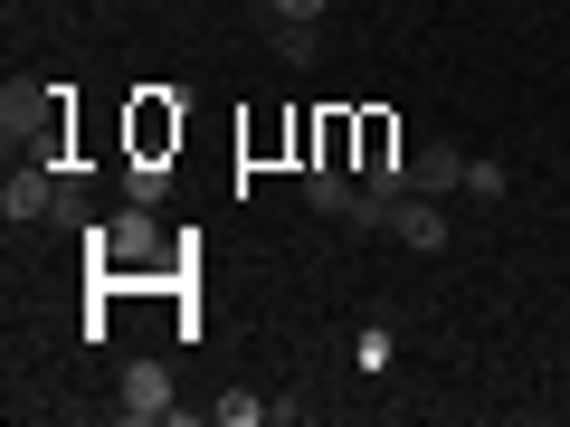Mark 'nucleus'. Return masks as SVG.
<instances>
[{"mask_svg": "<svg viewBox=\"0 0 570 427\" xmlns=\"http://www.w3.org/2000/svg\"><path fill=\"white\" fill-rule=\"evenodd\" d=\"M0 142H10V162H67V86L10 77L0 86Z\"/></svg>", "mask_w": 570, "mask_h": 427, "instance_id": "obj_1", "label": "nucleus"}, {"mask_svg": "<svg viewBox=\"0 0 570 427\" xmlns=\"http://www.w3.org/2000/svg\"><path fill=\"white\" fill-rule=\"evenodd\" d=\"M86 247H96L105 276H153V266H163V219H153L142 200H124L105 228H86Z\"/></svg>", "mask_w": 570, "mask_h": 427, "instance_id": "obj_2", "label": "nucleus"}, {"mask_svg": "<svg viewBox=\"0 0 570 427\" xmlns=\"http://www.w3.org/2000/svg\"><path fill=\"white\" fill-rule=\"evenodd\" d=\"M115 418H124V427H163V418H181V399H171V361H124V380H115Z\"/></svg>", "mask_w": 570, "mask_h": 427, "instance_id": "obj_3", "label": "nucleus"}, {"mask_svg": "<svg viewBox=\"0 0 570 427\" xmlns=\"http://www.w3.org/2000/svg\"><path fill=\"white\" fill-rule=\"evenodd\" d=\"M0 219H10V228L58 219V162H10V181H0Z\"/></svg>", "mask_w": 570, "mask_h": 427, "instance_id": "obj_4", "label": "nucleus"}, {"mask_svg": "<svg viewBox=\"0 0 570 427\" xmlns=\"http://www.w3.org/2000/svg\"><path fill=\"white\" fill-rule=\"evenodd\" d=\"M390 238H400L409 257H438V247H448V200H428V190H400V200H390Z\"/></svg>", "mask_w": 570, "mask_h": 427, "instance_id": "obj_5", "label": "nucleus"}, {"mask_svg": "<svg viewBox=\"0 0 570 427\" xmlns=\"http://www.w3.org/2000/svg\"><path fill=\"white\" fill-rule=\"evenodd\" d=\"M409 190H428V200L466 190V152H456V142H428V152H409Z\"/></svg>", "mask_w": 570, "mask_h": 427, "instance_id": "obj_6", "label": "nucleus"}, {"mask_svg": "<svg viewBox=\"0 0 570 427\" xmlns=\"http://www.w3.org/2000/svg\"><path fill=\"white\" fill-rule=\"evenodd\" d=\"M163 142H181V105H163V86H142V105H134V152L163 162Z\"/></svg>", "mask_w": 570, "mask_h": 427, "instance_id": "obj_7", "label": "nucleus"}, {"mask_svg": "<svg viewBox=\"0 0 570 427\" xmlns=\"http://www.w3.org/2000/svg\"><path fill=\"white\" fill-rule=\"evenodd\" d=\"M352 190H362V181H352V162H305V209H314V219H343Z\"/></svg>", "mask_w": 570, "mask_h": 427, "instance_id": "obj_8", "label": "nucleus"}, {"mask_svg": "<svg viewBox=\"0 0 570 427\" xmlns=\"http://www.w3.org/2000/svg\"><path fill=\"white\" fill-rule=\"evenodd\" d=\"M163 190H171V162H153V152H134V162H124V200H142V209H153Z\"/></svg>", "mask_w": 570, "mask_h": 427, "instance_id": "obj_9", "label": "nucleus"}, {"mask_svg": "<svg viewBox=\"0 0 570 427\" xmlns=\"http://www.w3.org/2000/svg\"><path fill=\"white\" fill-rule=\"evenodd\" d=\"M276 58L285 67H314V20H276Z\"/></svg>", "mask_w": 570, "mask_h": 427, "instance_id": "obj_10", "label": "nucleus"}, {"mask_svg": "<svg viewBox=\"0 0 570 427\" xmlns=\"http://www.w3.org/2000/svg\"><path fill=\"white\" fill-rule=\"evenodd\" d=\"M504 190H513L504 162H466V200H504Z\"/></svg>", "mask_w": 570, "mask_h": 427, "instance_id": "obj_11", "label": "nucleus"}, {"mask_svg": "<svg viewBox=\"0 0 570 427\" xmlns=\"http://www.w3.org/2000/svg\"><path fill=\"white\" fill-rule=\"evenodd\" d=\"M266 408H276V399H247V389H228V399H219V427H257Z\"/></svg>", "mask_w": 570, "mask_h": 427, "instance_id": "obj_12", "label": "nucleus"}, {"mask_svg": "<svg viewBox=\"0 0 570 427\" xmlns=\"http://www.w3.org/2000/svg\"><path fill=\"white\" fill-rule=\"evenodd\" d=\"M266 10H276V20H324L333 0H266Z\"/></svg>", "mask_w": 570, "mask_h": 427, "instance_id": "obj_13", "label": "nucleus"}]
</instances>
